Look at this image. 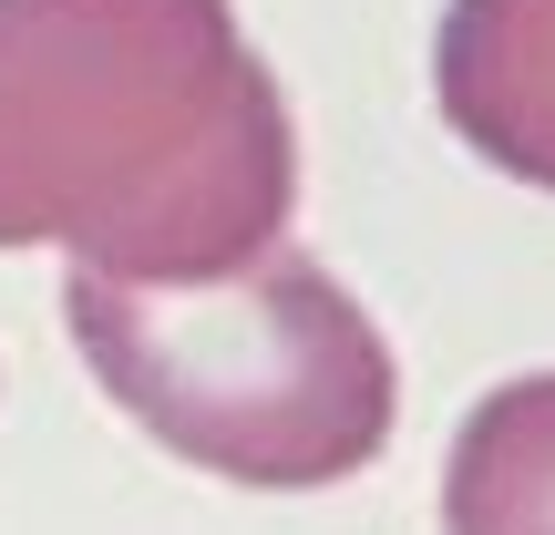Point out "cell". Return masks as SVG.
<instances>
[{
  "mask_svg": "<svg viewBox=\"0 0 555 535\" xmlns=\"http://www.w3.org/2000/svg\"><path fill=\"white\" fill-rule=\"evenodd\" d=\"M82 371L144 443L247 495H319L380 463L401 360L309 247H258L217 278H62Z\"/></svg>",
  "mask_w": 555,
  "mask_h": 535,
  "instance_id": "2",
  "label": "cell"
},
{
  "mask_svg": "<svg viewBox=\"0 0 555 535\" xmlns=\"http://www.w3.org/2000/svg\"><path fill=\"white\" fill-rule=\"evenodd\" d=\"M433 103L494 176L555 196V0H442Z\"/></svg>",
  "mask_w": 555,
  "mask_h": 535,
  "instance_id": "3",
  "label": "cell"
},
{
  "mask_svg": "<svg viewBox=\"0 0 555 535\" xmlns=\"http://www.w3.org/2000/svg\"><path fill=\"white\" fill-rule=\"evenodd\" d=\"M298 124L237 0H0V247L217 278L288 238Z\"/></svg>",
  "mask_w": 555,
  "mask_h": 535,
  "instance_id": "1",
  "label": "cell"
},
{
  "mask_svg": "<svg viewBox=\"0 0 555 535\" xmlns=\"http://www.w3.org/2000/svg\"><path fill=\"white\" fill-rule=\"evenodd\" d=\"M442 535H555V371L494 381L442 454Z\"/></svg>",
  "mask_w": 555,
  "mask_h": 535,
  "instance_id": "4",
  "label": "cell"
}]
</instances>
